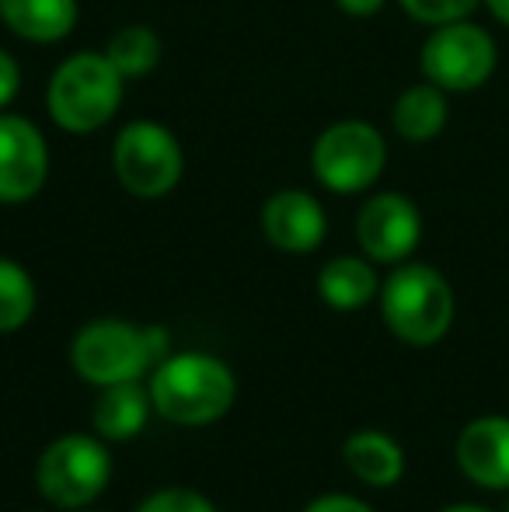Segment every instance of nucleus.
<instances>
[{
    "label": "nucleus",
    "instance_id": "nucleus-1",
    "mask_svg": "<svg viewBox=\"0 0 509 512\" xmlns=\"http://www.w3.org/2000/svg\"><path fill=\"white\" fill-rule=\"evenodd\" d=\"M238 380L224 359L210 352H175L150 370L154 411L175 425H210L231 411Z\"/></svg>",
    "mask_w": 509,
    "mask_h": 512
},
{
    "label": "nucleus",
    "instance_id": "nucleus-2",
    "mask_svg": "<svg viewBox=\"0 0 509 512\" xmlns=\"http://www.w3.org/2000/svg\"><path fill=\"white\" fill-rule=\"evenodd\" d=\"M168 352V331L150 324L136 328L123 317H98L88 321L70 342V366L88 384L112 387L126 380H140L154 370Z\"/></svg>",
    "mask_w": 509,
    "mask_h": 512
},
{
    "label": "nucleus",
    "instance_id": "nucleus-3",
    "mask_svg": "<svg viewBox=\"0 0 509 512\" xmlns=\"http://www.w3.org/2000/svg\"><path fill=\"white\" fill-rule=\"evenodd\" d=\"M381 314L391 335L401 342L436 345L454 324L457 300L440 269L401 262L381 283Z\"/></svg>",
    "mask_w": 509,
    "mask_h": 512
},
{
    "label": "nucleus",
    "instance_id": "nucleus-4",
    "mask_svg": "<svg viewBox=\"0 0 509 512\" xmlns=\"http://www.w3.org/2000/svg\"><path fill=\"white\" fill-rule=\"evenodd\" d=\"M123 84L105 53H74L49 77L46 108L67 133H95L123 105Z\"/></svg>",
    "mask_w": 509,
    "mask_h": 512
},
{
    "label": "nucleus",
    "instance_id": "nucleus-5",
    "mask_svg": "<svg viewBox=\"0 0 509 512\" xmlns=\"http://www.w3.org/2000/svg\"><path fill=\"white\" fill-rule=\"evenodd\" d=\"M112 453L102 436H67L53 439L35 464V485L42 499L60 509H84L109 488Z\"/></svg>",
    "mask_w": 509,
    "mask_h": 512
},
{
    "label": "nucleus",
    "instance_id": "nucleus-6",
    "mask_svg": "<svg viewBox=\"0 0 509 512\" xmlns=\"http://www.w3.org/2000/svg\"><path fill=\"white\" fill-rule=\"evenodd\" d=\"M112 168L123 189L136 199H161L182 182L185 154L168 126L150 119L129 122L116 136Z\"/></svg>",
    "mask_w": 509,
    "mask_h": 512
},
{
    "label": "nucleus",
    "instance_id": "nucleus-7",
    "mask_svg": "<svg viewBox=\"0 0 509 512\" xmlns=\"http://www.w3.org/2000/svg\"><path fill=\"white\" fill-rule=\"evenodd\" d=\"M314 175L328 192L353 196L381 178L387 164V143L381 129L363 119H342L328 126L314 143Z\"/></svg>",
    "mask_w": 509,
    "mask_h": 512
},
{
    "label": "nucleus",
    "instance_id": "nucleus-8",
    "mask_svg": "<svg viewBox=\"0 0 509 512\" xmlns=\"http://www.w3.org/2000/svg\"><path fill=\"white\" fill-rule=\"evenodd\" d=\"M496 42L485 28L464 21H450V25H436L429 39L422 42V74L433 81L436 88L454 91V95H468V91L482 88L496 70Z\"/></svg>",
    "mask_w": 509,
    "mask_h": 512
},
{
    "label": "nucleus",
    "instance_id": "nucleus-9",
    "mask_svg": "<svg viewBox=\"0 0 509 512\" xmlns=\"http://www.w3.org/2000/svg\"><path fill=\"white\" fill-rule=\"evenodd\" d=\"M356 241L370 262L401 265L422 241V213L401 192H381L367 199L356 216Z\"/></svg>",
    "mask_w": 509,
    "mask_h": 512
},
{
    "label": "nucleus",
    "instance_id": "nucleus-10",
    "mask_svg": "<svg viewBox=\"0 0 509 512\" xmlns=\"http://www.w3.org/2000/svg\"><path fill=\"white\" fill-rule=\"evenodd\" d=\"M49 178L46 136L25 115L0 112V203L18 206L42 192Z\"/></svg>",
    "mask_w": 509,
    "mask_h": 512
},
{
    "label": "nucleus",
    "instance_id": "nucleus-11",
    "mask_svg": "<svg viewBox=\"0 0 509 512\" xmlns=\"http://www.w3.org/2000/svg\"><path fill=\"white\" fill-rule=\"evenodd\" d=\"M262 234L272 248L286 255H307L321 248L328 234L325 206L304 189H283L265 199L262 206Z\"/></svg>",
    "mask_w": 509,
    "mask_h": 512
},
{
    "label": "nucleus",
    "instance_id": "nucleus-12",
    "mask_svg": "<svg viewBox=\"0 0 509 512\" xmlns=\"http://www.w3.org/2000/svg\"><path fill=\"white\" fill-rule=\"evenodd\" d=\"M457 467L464 478L478 488L506 492L509 488V418L506 415H482L468 422L454 446Z\"/></svg>",
    "mask_w": 509,
    "mask_h": 512
},
{
    "label": "nucleus",
    "instance_id": "nucleus-13",
    "mask_svg": "<svg viewBox=\"0 0 509 512\" xmlns=\"http://www.w3.org/2000/svg\"><path fill=\"white\" fill-rule=\"evenodd\" d=\"M98 391L102 394L91 411L95 436H102L105 443H129L147 429V418L154 411L150 387H140V380H126V384L98 387Z\"/></svg>",
    "mask_w": 509,
    "mask_h": 512
},
{
    "label": "nucleus",
    "instance_id": "nucleus-14",
    "mask_svg": "<svg viewBox=\"0 0 509 512\" xmlns=\"http://www.w3.org/2000/svg\"><path fill=\"white\" fill-rule=\"evenodd\" d=\"M349 474L370 488H391L405 474V450L384 429H356L342 446Z\"/></svg>",
    "mask_w": 509,
    "mask_h": 512
},
{
    "label": "nucleus",
    "instance_id": "nucleus-15",
    "mask_svg": "<svg viewBox=\"0 0 509 512\" xmlns=\"http://www.w3.org/2000/svg\"><path fill=\"white\" fill-rule=\"evenodd\" d=\"M318 297L332 310H360L374 297H381V279L370 258L339 255L321 265L318 272Z\"/></svg>",
    "mask_w": 509,
    "mask_h": 512
},
{
    "label": "nucleus",
    "instance_id": "nucleus-16",
    "mask_svg": "<svg viewBox=\"0 0 509 512\" xmlns=\"http://www.w3.org/2000/svg\"><path fill=\"white\" fill-rule=\"evenodd\" d=\"M0 18L28 42H60L77 25V0H0Z\"/></svg>",
    "mask_w": 509,
    "mask_h": 512
},
{
    "label": "nucleus",
    "instance_id": "nucleus-17",
    "mask_svg": "<svg viewBox=\"0 0 509 512\" xmlns=\"http://www.w3.org/2000/svg\"><path fill=\"white\" fill-rule=\"evenodd\" d=\"M447 115H450L447 91L436 88L433 81H422L401 91L398 102H394L391 122L398 129V136H405L408 143H426L443 133Z\"/></svg>",
    "mask_w": 509,
    "mask_h": 512
},
{
    "label": "nucleus",
    "instance_id": "nucleus-18",
    "mask_svg": "<svg viewBox=\"0 0 509 512\" xmlns=\"http://www.w3.org/2000/svg\"><path fill=\"white\" fill-rule=\"evenodd\" d=\"M105 56H109L112 67L123 77H143L161 60V39H157V32L147 25H126L109 39Z\"/></svg>",
    "mask_w": 509,
    "mask_h": 512
},
{
    "label": "nucleus",
    "instance_id": "nucleus-19",
    "mask_svg": "<svg viewBox=\"0 0 509 512\" xmlns=\"http://www.w3.org/2000/svg\"><path fill=\"white\" fill-rule=\"evenodd\" d=\"M35 314V283L25 265L0 258V335L25 328Z\"/></svg>",
    "mask_w": 509,
    "mask_h": 512
},
{
    "label": "nucleus",
    "instance_id": "nucleus-20",
    "mask_svg": "<svg viewBox=\"0 0 509 512\" xmlns=\"http://www.w3.org/2000/svg\"><path fill=\"white\" fill-rule=\"evenodd\" d=\"M136 512H217V506H213L203 492H196V488L171 485V488H157L154 495H147Z\"/></svg>",
    "mask_w": 509,
    "mask_h": 512
},
{
    "label": "nucleus",
    "instance_id": "nucleus-21",
    "mask_svg": "<svg viewBox=\"0 0 509 512\" xmlns=\"http://www.w3.org/2000/svg\"><path fill=\"white\" fill-rule=\"evenodd\" d=\"M405 14H412L422 25H450V21H464L482 0H398Z\"/></svg>",
    "mask_w": 509,
    "mask_h": 512
},
{
    "label": "nucleus",
    "instance_id": "nucleus-22",
    "mask_svg": "<svg viewBox=\"0 0 509 512\" xmlns=\"http://www.w3.org/2000/svg\"><path fill=\"white\" fill-rule=\"evenodd\" d=\"M18 88H21V67H18V60H14V56L7 53V49H0V112H4V108L14 102Z\"/></svg>",
    "mask_w": 509,
    "mask_h": 512
},
{
    "label": "nucleus",
    "instance_id": "nucleus-23",
    "mask_svg": "<svg viewBox=\"0 0 509 512\" xmlns=\"http://www.w3.org/2000/svg\"><path fill=\"white\" fill-rule=\"evenodd\" d=\"M304 512H374L363 499H353V495H318Z\"/></svg>",
    "mask_w": 509,
    "mask_h": 512
},
{
    "label": "nucleus",
    "instance_id": "nucleus-24",
    "mask_svg": "<svg viewBox=\"0 0 509 512\" xmlns=\"http://www.w3.org/2000/svg\"><path fill=\"white\" fill-rule=\"evenodd\" d=\"M335 4H339L346 14H353V18H370V14L381 11L387 0H335Z\"/></svg>",
    "mask_w": 509,
    "mask_h": 512
},
{
    "label": "nucleus",
    "instance_id": "nucleus-25",
    "mask_svg": "<svg viewBox=\"0 0 509 512\" xmlns=\"http://www.w3.org/2000/svg\"><path fill=\"white\" fill-rule=\"evenodd\" d=\"M485 7L492 11V18L503 21V25L509 28V0H485Z\"/></svg>",
    "mask_w": 509,
    "mask_h": 512
},
{
    "label": "nucleus",
    "instance_id": "nucleus-26",
    "mask_svg": "<svg viewBox=\"0 0 509 512\" xmlns=\"http://www.w3.org/2000/svg\"><path fill=\"white\" fill-rule=\"evenodd\" d=\"M440 512H492V509H485V506H471V502H461V506H447V509H440Z\"/></svg>",
    "mask_w": 509,
    "mask_h": 512
},
{
    "label": "nucleus",
    "instance_id": "nucleus-27",
    "mask_svg": "<svg viewBox=\"0 0 509 512\" xmlns=\"http://www.w3.org/2000/svg\"><path fill=\"white\" fill-rule=\"evenodd\" d=\"M506 512H509V502H506Z\"/></svg>",
    "mask_w": 509,
    "mask_h": 512
}]
</instances>
